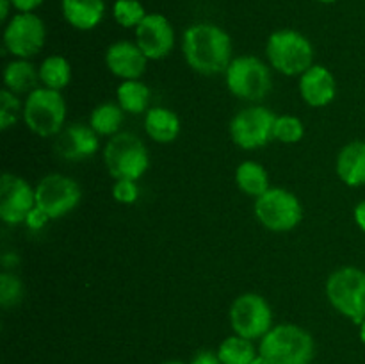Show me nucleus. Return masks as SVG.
Returning a JSON list of instances; mask_svg holds the SVG:
<instances>
[{"label":"nucleus","mask_w":365,"mask_h":364,"mask_svg":"<svg viewBox=\"0 0 365 364\" xmlns=\"http://www.w3.org/2000/svg\"><path fill=\"white\" fill-rule=\"evenodd\" d=\"M135 43L148 59L159 61L170 56L175 45V31L164 14L150 13L135 27Z\"/></svg>","instance_id":"obj_14"},{"label":"nucleus","mask_w":365,"mask_h":364,"mask_svg":"<svg viewBox=\"0 0 365 364\" xmlns=\"http://www.w3.org/2000/svg\"><path fill=\"white\" fill-rule=\"evenodd\" d=\"M103 161L109 175L116 181H138L146 173L150 164L148 150L141 139L130 132H118L116 136H110L103 148Z\"/></svg>","instance_id":"obj_6"},{"label":"nucleus","mask_w":365,"mask_h":364,"mask_svg":"<svg viewBox=\"0 0 365 364\" xmlns=\"http://www.w3.org/2000/svg\"><path fill=\"white\" fill-rule=\"evenodd\" d=\"M25 125L41 138L57 136L66 121V102L61 91L50 88H36L27 95L21 111Z\"/></svg>","instance_id":"obj_5"},{"label":"nucleus","mask_w":365,"mask_h":364,"mask_svg":"<svg viewBox=\"0 0 365 364\" xmlns=\"http://www.w3.org/2000/svg\"><path fill=\"white\" fill-rule=\"evenodd\" d=\"M113 196L116 202L120 203H134L139 198V186L135 181H128V178H121L116 181L113 186Z\"/></svg>","instance_id":"obj_31"},{"label":"nucleus","mask_w":365,"mask_h":364,"mask_svg":"<svg viewBox=\"0 0 365 364\" xmlns=\"http://www.w3.org/2000/svg\"><path fill=\"white\" fill-rule=\"evenodd\" d=\"M46 29L34 13H18L4 29V46L18 59H29L43 49Z\"/></svg>","instance_id":"obj_12"},{"label":"nucleus","mask_w":365,"mask_h":364,"mask_svg":"<svg viewBox=\"0 0 365 364\" xmlns=\"http://www.w3.org/2000/svg\"><path fill=\"white\" fill-rule=\"evenodd\" d=\"M216 352L223 364H252L259 355V348L253 345L252 339L241 338L237 334L223 339Z\"/></svg>","instance_id":"obj_24"},{"label":"nucleus","mask_w":365,"mask_h":364,"mask_svg":"<svg viewBox=\"0 0 365 364\" xmlns=\"http://www.w3.org/2000/svg\"><path fill=\"white\" fill-rule=\"evenodd\" d=\"M353 216H355V221H356V225H359L360 231L365 234V200H362L360 203H356Z\"/></svg>","instance_id":"obj_35"},{"label":"nucleus","mask_w":365,"mask_h":364,"mask_svg":"<svg viewBox=\"0 0 365 364\" xmlns=\"http://www.w3.org/2000/svg\"><path fill=\"white\" fill-rule=\"evenodd\" d=\"M113 14L118 25H121L123 29H135L148 13H146L139 0H116L113 7Z\"/></svg>","instance_id":"obj_27"},{"label":"nucleus","mask_w":365,"mask_h":364,"mask_svg":"<svg viewBox=\"0 0 365 364\" xmlns=\"http://www.w3.org/2000/svg\"><path fill=\"white\" fill-rule=\"evenodd\" d=\"M148 61L138 43L116 41L106 52V64L109 71L123 81H134L141 77L146 71Z\"/></svg>","instance_id":"obj_16"},{"label":"nucleus","mask_w":365,"mask_h":364,"mask_svg":"<svg viewBox=\"0 0 365 364\" xmlns=\"http://www.w3.org/2000/svg\"><path fill=\"white\" fill-rule=\"evenodd\" d=\"M189 364H223L217 357V352H212V350H202V352L195 353Z\"/></svg>","instance_id":"obj_33"},{"label":"nucleus","mask_w":365,"mask_h":364,"mask_svg":"<svg viewBox=\"0 0 365 364\" xmlns=\"http://www.w3.org/2000/svg\"><path fill=\"white\" fill-rule=\"evenodd\" d=\"M235 184L242 193L259 198L271 188L266 168L257 161H242L235 170Z\"/></svg>","instance_id":"obj_22"},{"label":"nucleus","mask_w":365,"mask_h":364,"mask_svg":"<svg viewBox=\"0 0 365 364\" xmlns=\"http://www.w3.org/2000/svg\"><path fill=\"white\" fill-rule=\"evenodd\" d=\"M259 353L269 364H310L316 357V343L299 325L280 323L260 339Z\"/></svg>","instance_id":"obj_2"},{"label":"nucleus","mask_w":365,"mask_h":364,"mask_svg":"<svg viewBox=\"0 0 365 364\" xmlns=\"http://www.w3.org/2000/svg\"><path fill=\"white\" fill-rule=\"evenodd\" d=\"M182 52L189 66L198 74H225L232 63V39L217 25L195 24L185 29Z\"/></svg>","instance_id":"obj_1"},{"label":"nucleus","mask_w":365,"mask_h":364,"mask_svg":"<svg viewBox=\"0 0 365 364\" xmlns=\"http://www.w3.org/2000/svg\"><path fill=\"white\" fill-rule=\"evenodd\" d=\"M13 6L11 0H0V20L6 21L7 16H9V9Z\"/></svg>","instance_id":"obj_36"},{"label":"nucleus","mask_w":365,"mask_h":364,"mask_svg":"<svg viewBox=\"0 0 365 364\" xmlns=\"http://www.w3.org/2000/svg\"><path fill=\"white\" fill-rule=\"evenodd\" d=\"M118 106L128 114H141L148 111L150 89L139 79L123 81L116 89Z\"/></svg>","instance_id":"obj_23"},{"label":"nucleus","mask_w":365,"mask_h":364,"mask_svg":"<svg viewBox=\"0 0 365 364\" xmlns=\"http://www.w3.org/2000/svg\"><path fill=\"white\" fill-rule=\"evenodd\" d=\"M123 113L125 111L118 103H100L91 111L89 125L98 136H116L123 123Z\"/></svg>","instance_id":"obj_25"},{"label":"nucleus","mask_w":365,"mask_h":364,"mask_svg":"<svg viewBox=\"0 0 365 364\" xmlns=\"http://www.w3.org/2000/svg\"><path fill=\"white\" fill-rule=\"evenodd\" d=\"M63 16L68 24L78 31H91L106 14L103 0H61Z\"/></svg>","instance_id":"obj_19"},{"label":"nucleus","mask_w":365,"mask_h":364,"mask_svg":"<svg viewBox=\"0 0 365 364\" xmlns=\"http://www.w3.org/2000/svg\"><path fill=\"white\" fill-rule=\"evenodd\" d=\"M20 111H24V107L20 106L16 95L11 93L9 89H2L0 91V128L7 131L11 125L16 123Z\"/></svg>","instance_id":"obj_30"},{"label":"nucleus","mask_w":365,"mask_h":364,"mask_svg":"<svg viewBox=\"0 0 365 364\" xmlns=\"http://www.w3.org/2000/svg\"><path fill=\"white\" fill-rule=\"evenodd\" d=\"M252 364H269V360H267L266 357L260 355V353H259V355H257L255 359H253V363H252Z\"/></svg>","instance_id":"obj_38"},{"label":"nucleus","mask_w":365,"mask_h":364,"mask_svg":"<svg viewBox=\"0 0 365 364\" xmlns=\"http://www.w3.org/2000/svg\"><path fill=\"white\" fill-rule=\"evenodd\" d=\"M359 335H360V341H362V345L365 346V320L359 325Z\"/></svg>","instance_id":"obj_37"},{"label":"nucleus","mask_w":365,"mask_h":364,"mask_svg":"<svg viewBox=\"0 0 365 364\" xmlns=\"http://www.w3.org/2000/svg\"><path fill=\"white\" fill-rule=\"evenodd\" d=\"M274 121H277V114L267 107H246L232 118L230 136L239 148H262L271 139H274Z\"/></svg>","instance_id":"obj_10"},{"label":"nucleus","mask_w":365,"mask_h":364,"mask_svg":"<svg viewBox=\"0 0 365 364\" xmlns=\"http://www.w3.org/2000/svg\"><path fill=\"white\" fill-rule=\"evenodd\" d=\"M225 79L232 95L246 102H260L273 88L269 68L255 56L232 59L225 71Z\"/></svg>","instance_id":"obj_7"},{"label":"nucleus","mask_w":365,"mask_h":364,"mask_svg":"<svg viewBox=\"0 0 365 364\" xmlns=\"http://www.w3.org/2000/svg\"><path fill=\"white\" fill-rule=\"evenodd\" d=\"M299 95L310 107H324L334 102L337 95V82L334 74L323 64H312L299 75Z\"/></svg>","instance_id":"obj_17"},{"label":"nucleus","mask_w":365,"mask_h":364,"mask_svg":"<svg viewBox=\"0 0 365 364\" xmlns=\"http://www.w3.org/2000/svg\"><path fill=\"white\" fill-rule=\"evenodd\" d=\"M305 136V125L298 116H291V114H284V116H277L274 121V139L285 145H292V143L302 141Z\"/></svg>","instance_id":"obj_28"},{"label":"nucleus","mask_w":365,"mask_h":364,"mask_svg":"<svg viewBox=\"0 0 365 364\" xmlns=\"http://www.w3.org/2000/svg\"><path fill=\"white\" fill-rule=\"evenodd\" d=\"M34 207L36 188L18 175L4 173L0 178V218L4 223H25Z\"/></svg>","instance_id":"obj_13"},{"label":"nucleus","mask_w":365,"mask_h":364,"mask_svg":"<svg viewBox=\"0 0 365 364\" xmlns=\"http://www.w3.org/2000/svg\"><path fill=\"white\" fill-rule=\"evenodd\" d=\"M39 70H36L34 64L29 63L27 59L11 61L4 70V84L14 95L20 93H31L38 88Z\"/></svg>","instance_id":"obj_21"},{"label":"nucleus","mask_w":365,"mask_h":364,"mask_svg":"<svg viewBox=\"0 0 365 364\" xmlns=\"http://www.w3.org/2000/svg\"><path fill=\"white\" fill-rule=\"evenodd\" d=\"M13 7L20 13H32L34 9H38L43 4V0H11Z\"/></svg>","instance_id":"obj_34"},{"label":"nucleus","mask_w":365,"mask_h":364,"mask_svg":"<svg viewBox=\"0 0 365 364\" xmlns=\"http://www.w3.org/2000/svg\"><path fill=\"white\" fill-rule=\"evenodd\" d=\"M266 56L274 70L294 77L305 74L314 64V46L302 32L282 29L267 38Z\"/></svg>","instance_id":"obj_3"},{"label":"nucleus","mask_w":365,"mask_h":364,"mask_svg":"<svg viewBox=\"0 0 365 364\" xmlns=\"http://www.w3.org/2000/svg\"><path fill=\"white\" fill-rule=\"evenodd\" d=\"M145 131L157 143H173L180 134V120L166 107H152L145 114Z\"/></svg>","instance_id":"obj_20"},{"label":"nucleus","mask_w":365,"mask_h":364,"mask_svg":"<svg viewBox=\"0 0 365 364\" xmlns=\"http://www.w3.org/2000/svg\"><path fill=\"white\" fill-rule=\"evenodd\" d=\"M21 296H24V285H21L20 278L4 271L0 275V303L4 307H13L20 302Z\"/></svg>","instance_id":"obj_29"},{"label":"nucleus","mask_w":365,"mask_h":364,"mask_svg":"<svg viewBox=\"0 0 365 364\" xmlns=\"http://www.w3.org/2000/svg\"><path fill=\"white\" fill-rule=\"evenodd\" d=\"M230 325L234 334L246 339H262L273 328V310L267 300L257 293L237 296L230 307Z\"/></svg>","instance_id":"obj_9"},{"label":"nucleus","mask_w":365,"mask_h":364,"mask_svg":"<svg viewBox=\"0 0 365 364\" xmlns=\"http://www.w3.org/2000/svg\"><path fill=\"white\" fill-rule=\"evenodd\" d=\"M50 221V218L46 216L45 213H43L41 209H38V207H34V209L29 213L27 220H25V225H27L29 228H32V231H39V228L45 227L46 223Z\"/></svg>","instance_id":"obj_32"},{"label":"nucleus","mask_w":365,"mask_h":364,"mask_svg":"<svg viewBox=\"0 0 365 364\" xmlns=\"http://www.w3.org/2000/svg\"><path fill=\"white\" fill-rule=\"evenodd\" d=\"M100 148V136L91 125L71 123L59 132L56 150L68 161H82L95 156Z\"/></svg>","instance_id":"obj_15"},{"label":"nucleus","mask_w":365,"mask_h":364,"mask_svg":"<svg viewBox=\"0 0 365 364\" xmlns=\"http://www.w3.org/2000/svg\"><path fill=\"white\" fill-rule=\"evenodd\" d=\"M255 216L267 231L289 232L302 221L303 207L294 193L284 188H269L255 200Z\"/></svg>","instance_id":"obj_8"},{"label":"nucleus","mask_w":365,"mask_h":364,"mask_svg":"<svg viewBox=\"0 0 365 364\" xmlns=\"http://www.w3.org/2000/svg\"><path fill=\"white\" fill-rule=\"evenodd\" d=\"M327 296L339 314L355 325L365 320V271L356 266H342L328 277Z\"/></svg>","instance_id":"obj_4"},{"label":"nucleus","mask_w":365,"mask_h":364,"mask_svg":"<svg viewBox=\"0 0 365 364\" xmlns=\"http://www.w3.org/2000/svg\"><path fill=\"white\" fill-rule=\"evenodd\" d=\"M39 81L45 88L61 91L71 81V64L63 56H48L39 66Z\"/></svg>","instance_id":"obj_26"},{"label":"nucleus","mask_w":365,"mask_h":364,"mask_svg":"<svg viewBox=\"0 0 365 364\" xmlns=\"http://www.w3.org/2000/svg\"><path fill=\"white\" fill-rule=\"evenodd\" d=\"M317 2H323V4H334V2H337V0H317Z\"/></svg>","instance_id":"obj_40"},{"label":"nucleus","mask_w":365,"mask_h":364,"mask_svg":"<svg viewBox=\"0 0 365 364\" xmlns=\"http://www.w3.org/2000/svg\"><path fill=\"white\" fill-rule=\"evenodd\" d=\"M163 364H185V363H182V360H166V363Z\"/></svg>","instance_id":"obj_39"},{"label":"nucleus","mask_w":365,"mask_h":364,"mask_svg":"<svg viewBox=\"0 0 365 364\" xmlns=\"http://www.w3.org/2000/svg\"><path fill=\"white\" fill-rule=\"evenodd\" d=\"M81 186L66 175H46L36 186V207L50 220L70 214L81 203Z\"/></svg>","instance_id":"obj_11"},{"label":"nucleus","mask_w":365,"mask_h":364,"mask_svg":"<svg viewBox=\"0 0 365 364\" xmlns=\"http://www.w3.org/2000/svg\"><path fill=\"white\" fill-rule=\"evenodd\" d=\"M339 178L349 188L365 186V141L355 139L341 148L335 163Z\"/></svg>","instance_id":"obj_18"}]
</instances>
